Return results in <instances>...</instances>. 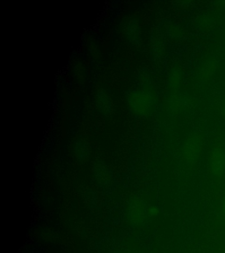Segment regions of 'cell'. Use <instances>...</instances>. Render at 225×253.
Returning a JSON list of instances; mask_svg holds the SVG:
<instances>
[{
	"mask_svg": "<svg viewBox=\"0 0 225 253\" xmlns=\"http://www.w3.org/2000/svg\"><path fill=\"white\" fill-rule=\"evenodd\" d=\"M225 168V154L221 149L214 150L211 157V170L214 175L221 176Z\"/></svg>",
	"mask_w": 225,
	"mask_h": 253,
	"instance_id": "obj_1",
	"label": "cell"
}]
</instances>
